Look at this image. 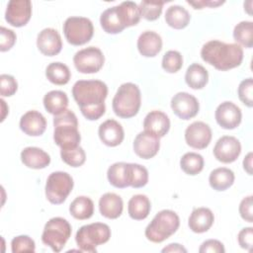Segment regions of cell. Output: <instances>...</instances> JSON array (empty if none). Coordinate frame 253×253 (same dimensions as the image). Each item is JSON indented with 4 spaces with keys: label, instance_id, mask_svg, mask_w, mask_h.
Wrapping results in <instances>:
<instances>
[{
    "label": "cell",
    "instance_id": "cell-18",
    "mask_svg": "<svg viewBox=\"0 0 253 253\" xmlns=\"http://www.w3.org/2000/svg\"><path fill=\"white\" fill-rule=\"evenodd\" d=\"M143 128L144 131L160 138L169 131L170 120L168 116L161 111H151L144 118Z\"/></svg>",
    "mask_w": 253,
    "mask_h": 253
},
{
    "label": "cell",
    "instance_id": "cell-51",
    "mask_svg": "<svg viewBox=\"0 0 253 253\" xmlns=\"http://www.w3.org/2000/svg\"><path fill=\"white\" fill-rule=\"evenodd\" d=\"M5 103H6V102H5V101H4L3 99H1V104H2V110H3V114H2V119H1V122H3V121H4V119H5V114H4V113L6 112V111H5V109H4V108H5Z\"/></svg>",
    "mask_w": 253,
    "mask_h": 253
},
{
    "label": "cell",
    "instance_id": "cell-27",
    "mask_svg": "<svg viewBox=\"0 0 253 253\" xmlns=\"http://www.w3.org/2000/svg\"><path fill=\"white\" fill-rule=\"evenodd\" d=\"M150 201L145 195H134L128 201L127 212L132 219L142 220L146 218L150 212Z\"/></svg>",
    "mask_w": 253,
    "mask_h": 253
},
{
    "label": "cell",
    "instance_id": "cell-9",
    "mask_svg": "<svg viewBox=\"0 0 253 253\" xmlns=\"http://www.w3.org/2000/svg\"><path fill=\"white\" fill-rule=\"evenodd\" d=\"M63 33L70 44L82 45L92 39L94 27L88 18L69 17L63 24Z\"/></svg>",
    "mask_w": 253,
    "mask_h": 253
},
{
    "label": "cell",
    "instance_id": "cell-22",
    "mask_svg": "<svg viewBox=\"0 0 253 253\" xmlns=\"http://www.w3.org/2000/svg\"><path fill=\"white\" fill-rule=\"evenodd\" d=\"M214 216L212 211L208 208L194 209L189 216L188 225L193 232L203 233L208 231L213 224Z\"/></svg>",
    "mask_w": 253,
    "mask_h": 253
},
{
    "label": "cell",
    "instance_id": "cell-3",
    "mask_svg": "<svg viewBox=\"0 0 253 253\" xmlns=\"http://www.w3.org/2000/svg\"><path fill=\"white\" fill-rule=\"evenodd\" d=\"M53 139L61 149H70L79 146L81 136L78 130V121L76 115L71 110L53 118Z\"/></svg>",
    "mask_w": 253,
    "mask_h": 253
},
{
    "label": "cell",
    "instance_id": "cell-48",
    "mask_svg": "<svg viewBox=\"0 0 253 253\" xmlns=\"http://www.w3.org/2000/svg\"><path fill=\"white\" fill-rule=\"evenodd\" d=\"M188 4L192 5L194 9H203L205 6L217 7L224 3V1H187Z\"/></svg>",
    "mask_w": 253,
    "mask_h": 253
},
{
    "label": "cell",
    "instance_id": "cell-36",
    "mask_svg": "<svg viewBox=\"0 0 253 253\" xmlns=\"http://www.w3.org/2000/svg\"><path fill=\"white\" fill-rule=\"evenodd\" d=\"M181 169L188 175H197L204 168V158L196 152L185 153L180 160Z\"/></svg>",
    "mask_w": 253,
    "mask_h": 253
},
{
    "label": "cell",
    "instance_id": "cell-38",
    "mask_svg": "<svg viewBox=\"0 0 253 253\" xmlns=\"http://www.w3.org/2000/svg\"><path fill=\"white\" fill-rule=\"evenodd\" d=\"M163 5V1H142L139 4L140 15L147 21H155L160 17Z\"/></svg>",
    "mask_w": 253,
    "mask_h": 253
},
{
    "label": "cell",
    "instance_id": "cell-5",
    "mask_svg": "<svg viewBox=\"0 0 253 253\" xmlns=\"http://www.w3.org/2000/svg\"><path fill=\"white\" fill-rule=\"evenodd\" d=\"M180 225L178 214L171 210H162L145 228V237L154 243H161L174 234Z\"/></svg>",
    "mask_w": 253,
    "mask_h": 253
},
{
    "label": "cell",
    "instance_id": "cell-21",
    "mask_svg": "<svg viewBox=\"0 0 253 253\" xmlns=\"http://www.w3.org/2000/svg\"><path fill=\"white\" fill-rule=\"evenodd\" d=\"M162 48L161 37L153 31H145L137 39V49L142 56L153 57Z\"/></svg>",
    "mask_w": 253,
    "mask_h": 253
},
{
    "label": "cell",
    "instance_id": "cell-41",
    "mask_svg": "<svg viewBox=\"0 0 253 253\" xmlns=\"http://www.w3.org/2000/svg\"><path fill=\"white\" fill-rule=\"evenodd\" d=\"M11 249L13 253L19 252H35V241L28 235H19L12 239Z\"/></svg>",
    "mask_w": 253,
    "mask_h": 253
},
{
    "label": "cell",
    "instance_id": "cell-13",
    "mask_svg": "<svg viewBox=\"0 0 253 253\" xmlns=\"http://www.w3.org/2000/svg\"><path fill=\"white\" fill-rule=\"evenodd\" d=\"M240 152L241 144L239 140L231 135L221 136L213 147L214 157L222 163L234 162L240 155Z\"/></svg>",
    "mask_w": 253,
    "mask_h": 253
},
{
    "label": "cell",
    "instance_id": "cell-42",
    "mask_svg": "<svg viewBox=\"0 0 253 253\" xmlns=\"http://www.w3.org/2000/svg\"><path fill=\"white\" fill-rule=\"evenodd\" d=\"M253 79L251 77L242 80L238 86V97L240 101L251 108L253 106Z\"/></svg>",
    "mask_w": 253,
    "mask_h": 253
},
{
    "label": "cell",
    "instance_id": "cell-10",
    "mask_svg": "<svg viewBox=\"0 0 253 253\" xmlns=\"http://www.w3.org/2000/svg\"><path fill=\"white\" fill-rule=\"evenodd\" d=\"M105 57L102 50L96 46H88L80 49L73 56L75 68L84 74L98 72L104 65Z\"/></svg>",
    "mask_w": 253,
    "mask_h": 253
},
{
    "label": "cell",
    "instance_id": "cell-45",
    "mask_svg": "<svg viewBox=\"0 0 253 253\" xmlns=\"http://www.w3.org/2000/svg\"><path fill=\"white\" fill-rule=\"evenodd\" d=\"M252 196H248L246 198H244L239 205V213L240 216L248 221V222H252L253 221V211H252Z\"/></svg>",
    "mask_w": 253,
    "mask_h": 253
},
{
    "label": "cell",
    "instance_id": "cell-31",
    "mask_svg": "<svg viewBox=\"0 0 253 253\" xmlns=\"http://www.w3.org/2000/svg\"><path fill=\"white\" fill-rule=\"evenodd\" d=\"M100 24L102 29L107 34H112V35L119 34L126 29V27L123 25L120 19L117 6L108 8L101 14Z\"/></svg>",
    "mask_w": 253,
    "mask_h": 253
},
{
    "label": "cell",
    "instance_id": "cell-28",
    "mask_svg": "<svg viewBox=\"0 0 253 253\" xmlns=\"http://www.w3.org/2000/svg\"><path fill=\"white\" fill-rule=\"evenodd\" d=\"M190 20V13L180 5H172L166 10L165 21L167 25L173 29L181 30L186 28Z\"/></svg>",
    "mask_w": 253,
    "mask_h": 253
},
{
    "label": "cell",
    "instance_id": "cell-40",
    "mask_svg": "<svg viewBox=\"0 0 253 253\" xmlns=\"http://www.w3.org/2000/svg\"><path fill=\"white\" fill-rule=\"evenodd\" d=\"M130 167V187L142 188L148 182V171L144 166L136 163H129Z\"/></svg>",
    "mask_w": 253,
    "mask_h": 253
},
{
    "label": "cell",
    "instance_id": "cell-37",
    "mask_svg": "<svg viewBox=\"0 0 253 253\" xmlns=\"http://www.w3.org/2000/svg\"><path fill=\"white\" fill-rule=\"evenodd\" d=\"M60 156L63 162L71 167H80L86 160V154L81 146L70 149H61Z\"/></svg>",
    "mask_w": 253,
    "mask_h": 253
},
{
    "label": "cell",
    "instance_id": "cell-26",
    "mask_svg": "<svg viewBox=\"0 0 253 253\" xmlns=\"http://www.w3.org/2000/svg\"><path fill=\"white\" fill-rule=\"evenodd\" d=\"M43 106L49 114L57 116L67 110L68 97L59 90L49 91L43 97Z\"/></svg>",
    "mask_w": 253,
    "mask_h": 253
},
{
    "label": "cell",
    "instance_id": "cell-11",
    "mask_svg": "<svg viewBox=\"0 0 253 253\" xmlns=\"http://www.w3.org/2000/svg\"><path fill=\"white\" fill-rule=\"evenodd\" d=\"M32 16V2L30 0H11L5 11V20L13 27L20 28L28 24Z\"/></svg>",
    "mask_w": 253,
    "mask_h": 253
},
{
    "label": "cell",
    "instance_id": "cell-30",
    "mask_svg": "<svg viewBox=\"0 0 253 253\" xmlns=\"http://www.w3.org/2000/svg\"><path fill=\"white\" fill-rule=\"evenodd\" d=\"M185 81L192 89H203L209 81L208 70L199 63H193L187 68Z\"/></svg>",
    "mask_w": 253,
    "mask_h": 253
},
{
    "label": "cell",
    "instance_id": "cell-17",
    "mask_svg": "<svg viewBox=\"0 0 253 253\" xmlns=\"http://www.w3.org/2000/svg\"><path fill=\"white\" fill-rule=\"evenodd\" d=\"M160 148L159 138L149 132H139L133 140V151L142 159H150L154 157Z\"/></svg>",
    "mask_w": 253,
    "mask_h": 253
},
{
    "label": "cell",
    "instance_id": "cell-12",
    "mask_svg": "<svg viewBox=\"0 0 253 253\" xmlns=\"http://www.w3.org/2000/svg\"><path fill=\"white\" fill-rule=\"evenodd\" d=\"M171 108L179 119L187 121L197 116L200 105L193 95L187 92H179L171 99Z\"/></svg>",
    "mask_w": 253,
    "mask_h": 253
},
{
    "label": "cell",
    "instance_id": "cell-35",
    "mask_svg": "<svg viewBox=\"0 0 253 253\" xmlns=\"http://www.w3.org/2000/svg\"><path fill=\"white\" fill-rule=\"evenodd\" d=\"M233 39L239 45L247 48L253 46V23L251 21H242L238 23L233 30Z\"/></svg>",
    "mask_w": 253,
    "mask_h": 253
},
{
    "label": "cell",
    "instance_id": "cell-8",
    "mask_svg": "<svg viewBox=\"0 0 253 253\" xmlns=\"http://www.w3.org/2000/svg\"><path fill=\"white\" fill-rule=\"evenodd\" d=\"M72 177L62 171L49 174L45 184V197L53 205L62 204L73 189Z\"/></svg>",
    "mask_w": 253,
    "mask_h": 253
},
{
    "label": "cell",
    "instance_id": "cell-39",
    "mask_svg": "<svg viewBox=\"0 0 253 253\" xmlns=\"http://www.w3.org/2000/svg\"><path fill=\"white\" fill-rule=\"evenodd\" d=\"M183 66V56L177 50H168L162 58V68L168 73H176Z\"/></svg>",
    "mask_w": 253,
    "mask_h": 253
},
{
    "label": "cell",
    "instance_id": "cell-47",
    "mask_svg": "<svg viewBox=\"0 0 253 253\" xmlns=\"http://www.w3.org/2000/svg\"><path fill=\"white\" fill-rule=\"evenodd\" d=\"M225 250H224V247H223V244L216 240V239H209V240H206L205 242L202 243L201 247L199 248V252L200 253H208V252H211V253H223Z\"/></svg>",
    "mask_w": 253,
    "mask_h": 253
},
{
    "label": "cell",
    "instance_id": "cell-44",
    "mask_svg": "<svg viewBox=\"0 0 253 253\" xmlns=\"http://www.w3.org/2000/svg\"><path fill=\"white\" fill-rule=\"evenodd\" d=\"M0 36V50L4 52L11 49L17 40V36L14 33V31L7 29L5 27H1Z\"/></svg>",
    "mask_w": 253,
    "mask_h": 253
},
{
    "label": "cell",
    "instance_id": "cell-6",
    "mask_svg": "<svg viewBox=\"0 0 253 253\" xmlns=\"http://www.w3.org/2000/svg\"><path fill=\"white\" fill-rule=\"evenodd\" d=\"M111 229L103 222H93L81 226L76 232L75 241L80 251L96 253V247L109 241Z\"/></svg>",
    "mask_w": 253,
    "mask_h": 253
},
{
    "label": "cell",
    "instance_id": "cell-33",
    "mask_svg": "<svg viewBox=\"0 0 253 253\" xmlns=\"http://www.w3.org/2000/svg\"><path fill=\"white\" fill-rule=\"evenodd\" d=\"M69 211L71 215L76 219H88L94 213V203L88 197H77L71 202L69 206Z\"/></svg>",
    "mask_w": 253,
    "mask_h": 253
},
{
    "label": "cell",
    "instance_id": "cell-2",
    "mask_svg": "<svg viewBox=\"0 0 253 253\" xmlns=\"http://www.w3.org/2000/svg\"><path fill=\"white\" fill-rule=\"evenodd\" d=\"M204 61L217 70L226 71L239 66L243 60V49L238 43H225L220 41H210L201 49Z\"/></svg>",
    "mask_w": 253,
    "mask_h": 253
},
{
    "label": "cell",
    "instance_id": "cell-14",
    "mask_svg": "<svg viewBox=\"0 0 253 253\" xmlns=\"http://www.w3.org/2000/svg\"><path fill=\"white\" fill-rule=\"evenodd\" d=\"M211 129L204 122H194L185 130L187 144L195 149L206 148L211 140Z\"/></svg>",
    "mask_w": 253,
    "mask_h": 253
},
{
    "label": "cell",
    "instance_id": "cell-4",
    "mask_svg": "<svg viewBox=\"0 0 253 253\" xmlns=\"http://www.w3.org/2000/svg\"><path fill=\"white\" fill-rule=\"evenodd\" d=\"M141 105L140 90L134 83H124L117 90L113 99L114 113L123 119L134 117Z\"/></svg>",
    "mask_w": 253,
    "mask_h": 253
},
{
    "label": "cell",
    "instance_id": "cell-24",
    "mask_svg": "<svg viewBox=\"0 0 253 253\" xmlns=\"http://www.w3.org/2000/svg\"><path fill=\"white\" fill-rule=\"evenodd\" d=\"M21 160L25 166L32 169H43L50 163L49 155L42 149L34 146L22 150Z\"/></svg>",
    "mask_w": 253,
    "mask_h": 253
},
{
    "label": "cell",
    "instance_id": "cell-7",
    "mask_svg": "<svg viewBox=\"0 0 253 253\" xmlns=\"http://www.w3.org/2000/svg\"><path fill=\"white\" fill-rule=\"evenodd\" d=\"M71 225L63 217H52L44 225L42 241L53 252H60L71 235Z\"/></svg>",
    "mask_w": 253,
    "mask_h": 253
},
{
    "label": "cell",
    "instance_id": "cell-23",
    "mask_svg": "<svg viewBox=\"0 0 253 253\" xmlns=\"http://www.w3.org/2000/svg\"><path fill=\"white\" fill-rule=\"evenodd\" d=\"M124 209L122 198L115 193H106L99 200V210L103 216L116 219L118 218Z\"/></svg>",
    "mask_w": 253,
    "mask_h": 253
},
{
    "label": "cell",
    "instance_id": "cell-32",
    "mask_svg": "<svg viewBox=\"0 0 253 253\" xmlns=\"http://www.w3.org/2000/svg\"><path fill=\"white\" fill-rule=\"evenodd\" d=\"M118 13L123 25L127 28L138 24L141 15L139 6L132 1H125L117 6Z\"/></svg>",
    "mask_w": 253,
    "mask_h": 253
},
{
    "label": "cell",
    "instance_id": "cell-19",
    "mask_svg": "<svg viewBox=\"0 0 253 253\" xmlns=\"http://www.w3.org/2000/svg\"><path fill=\"white\" fill-rule=\"evenodd\" d=\"M98 134L101 141L105 145L111 147H115L121 144L125 137L124 128L121 124L112 119L107 120L100 125Z\"/></svg>",
    "mask_w": 253,
    "mask_h": 253
},
{
    "label": "cell",
    "instance_id": "cell-20",
    "mask_svg": "<svg viewBox=\"0 0 253 253\" xmlns=\"http://www.w3.org/2000/svg\"><path fill=\"white\" fill-rule=\"evenodd\" d=\"M21 130L30 136H40L46 128L45 118L38 111H28L21 117Z\"/></svg>",
    "mask_w": 253,
    "mask_h": 253
},
{
    "label": "cell",
    "instance_id": "cell-25",
    "mask_svg": "<svg viewBox=\"0 0 253 253\" xmlns=\"http://www.w3.org/2000/svg\"><path fill=\"white\" fill-rule=\"evenodd\" d=\"M107 177L112 186L124 189L130 186L129 163L117 162L112 164L107 172Z\"/></svg>",
    "mask_w": 253,
    "mask_h": 253
},
{
    "label": "cell",
    "instance_id": "cell-34",
    "mask_svg": "<svg viewBox=\"0 0 253 253\" xmlns=\"http://www.w3.org/2000/svg\"><path fill=\"white\" fill-rule=\"evenodd\" d=\"M45 76L55 85H65L69 82L71 73L67 65L61 62H51L46 66Z\"/></svg>",
    "mask_w": 253,
    "mask_h": 253
},
{
    "label": "cell",
    "instance_id": "cell-16",
    "mask_svg": "<svg viewBox=\"0 0 253 253\" xmlns=\"http://www.w3.org/2000/svg\"><path fill=\"white\" fill-rule=\"evenodd\" d=\"M37 46L43 55L54 56L61 51V37L56 30L52 28H45L38 35Z\"/></svg>",
    "mask_w": 253,
    "mask_h": 253
},
{
    "label": "cell",
    "instance_id": "cell-43",
    "mask_svg": "<svg viewBox=\"0 0 253 253\" xmlns=\"http://www.w3.org/2000/svg\"><path fill=\"white\" fill-rule=\"evenodd\" d=\"M18 89V83L16 79L9 74L0 75V93L2 97L13 96Z\"/></svg>",
    "mask_w": 253,
    "mask_h": 253
},
{
    "label": "cell",
    "instance_id": "cell-1",
    "mask_svg": "<svg viewBox=\"0 0 253 253\" xmlns=\"http://www.w3.org/2000/svg\"><path fill=\"white\" fill-rule=\"evenodd\" d=\"M107 95L108 87L101 80H79L72 87V96L89 121L99 120L105 114Z\"/></svg>",
    "mask_w": 253,
    "mask_h": 253
},
{
    "label": "cell",
    "instance_id": "cell-29",
    "mask_svg": "<svg viewBox=\"0 0 253 253\" xmlns=\"http://www.w3.org/2000/svg\"><path fill=\"white\" fill-rule=\"evenodd\" d=\"M234 173L232 170L220 167L212 170L209 177L211 187L215 191H225L234 183Z\"/></svg>",
    "mask_w": 253,
    "mask_h": 253
},
{
    "label": "cell",
    "instance_id": "cell-15",
    "mask_svg": "<svg viewBox=\"0 0 253 253\" xmlns=\"http://www.w3.org/2000/svg\"><path fill=\"white\" fill-rule=\"evenodd\" d=\"M215 121L224 129H233L237 127L242 119L241 110L234 103L225 101L217 106L215 110Z\"/></svg>",
    "mask_w": 253,
    "mask_h": 253
},
{
    "label": "cell",
    "instance_id": "cell-50",
    "mask_svg": "<svg viewBox=\"0 0 253 253\" xmlns=\"http://www.w3.org/2000/svg\"><path fill=\"white\" fill-rule=\"evenodd\" d=\"M243 168L249 174L252 175V152H249L243 160Z\"/></svg>",
    "mask_w": 253,
    "mask_h": 253
},
{
    "label": "cell",
    "instance_id": "cell-46",
    "mask_svg": "<svg viewBox=\"0 0 253 253\" xmlns=\"http://www.w3.org/2000/svg\"><path fill=\"white\" fill-rule=\"evenodd\" d=\"M238 243L241 248L251 251L252 249V240H253V228L245 227L241 229L238 233Z\"/></svg>",
    "mask_w": 253,
    "mask_h": 253
},
{
    "label": "cell",
    "instance_id": "cell-49",
    "mask_svg": "<svg viewBox=\"0 0 253 253\" xmlns=\"http://www.w3.org/2000/svg\"><path fill=\"white\" fill-rule=\"evenodd\" d=\"M162 252L165 253V252H175V253H186L187 252V249L184 248L181 244H178V243H171L169 244L168 246L164 247L162 249Z\"/></svg>",
    "mask_w": 253,
    "mask_h": 253
}]
</instances>
